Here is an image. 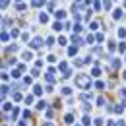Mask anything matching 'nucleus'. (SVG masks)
I'll return each mask as SVG.
<instances>
[{"label": "nucleus", "instance_id": "obj_1", "mask_svg": "<svg viewBox=\"0 0 126 126\" xmlns=\"http://www.w3.org/2000/svg\"><path fill=\"white\" fill-rule=\"evenodd\" d=\"M64 120H66L68 124H72V122H74V116H72V114H66V116H64Z\"/></svg>", "mask_w": 126, "mask_h": 126}, {"label": "nucleus", "instance_id": "obj_2", "mask_svg": "<svg viewBox=\"0 0 126 126\" xmlns=\"http://www.w3.org/2000/svg\"><path fill=\"white\" fill-rule=\"evenodd\" d=\"M120 16H122V12H120V10H116V12H114V19H120Z\"/></svg>", "mask_w": 126, "mask_h": 126}, {"label": "nucleus", "instance_id": "obj_3", "mask_svg": "<svg viewBox=\"0 0 126 126\" xmlns=\"http://www.w3.org/2000/svg\"><path fill=\"white\" fill-rule=\"evenodd\" d=\"M6 4H8V0H0V6H2V8H4Z\"/></svg>", "mask_w": 126, "mask_h": 126}, {"label": "nucleus", "instance_id": "obj_4", "mask_svg": "<svg viewBox=\"0 0 126 126\" xmlns=\"http://www.w3.org/2000/svg\"><path fill=\"white\" fill-rule=\"evenodd\" d=\"M120 95H122V97H126V89H120Z\"/></svg>", "mask_w": 126, "mask_h": 126}, {"label": "nucleus", "instance_id": "obj_5", "mask_svg": "<svg viewBox=\"0 0 126 126\" xmlns=\"http://www.w3.org/2000/svg\"><path fill=\"white\" fill-rule=\"evenodd\" d=\"M17 126H27V124H25V122H19V124H17Z\"/></svg>", "mask_w": 126, "mask_h": 126}, {"label": "nucleus", "instance_id": "obj_6", "mask_svg": "<svg viewBox=\"0 0 126 126\" xmlns=\"http://www.w3.org/2000/svg\"><path fill=\"white\" fill-rule=\"evenodd\" d=\"M122 78H124V79H126V70H124V72H122Z\"/></svg>", "mask_w": 126, "mask_h": 126}, {"label": "nucleus", "instance_id": "obj_7", "mask_svg": "<svg viewBox=\"0 0 126 126\" xmlns=\"http://www.w3.org/2000/svg\"><path fill=\"white\" fill-rule=\"evenodd\" d=\"M45 126H54V124H52V122H47V124H45Z\"/></svg>", "mask_w": 126, "mask_h": 126}, {"label": "nucleus", "instance_id": "obj_8", "mask_svg": "<svg viewBox=\"0 0 126 126\" xmlns=\"http://www.w3.org/2000/svg\"><path fill=\"white\" fill-rule=\"evenodd\" d=\"M107 126H116V124H114V122H109V124H107Z\"/></svg>", "mask_w": 126, "mask_h": 126}, {"label": "nucleus", "instance_id": "obj_9", "mask_svg": "<svg viewBox=\"0 0 126 126\" xmlns=\"http://www.w3.org/2000/svg\"><path fill=\"white\" fill-rule=\"evenodd\" d=\"M78 126H79V124H78Z\"/></svg>", "mask_w": 126, "mask_h": 126}]
</instances>
